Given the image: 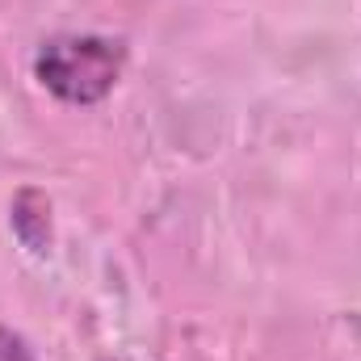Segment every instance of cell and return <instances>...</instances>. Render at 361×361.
<instances>
[{"mask_svg": "<svg viewBox=\"0 0 361 361\" xmlns=\"http://www.w3.org/2000/svg\"><path fill=\"white\" fill-rule=\"evenodd\" d=\"M8 227L25 252L47 257L51 252V197L34 185L17 189V197L8 202Z\"/></svg>", "mask_w": 361, "mask_h": 361, "instance_id": "7a4b0ae2", "label": "cell"}, {"mask_svg": "<svg viewBox=\"0 0 361 361\" xmlns=\"http://www.w3.org/2000/svg\"><path fill=\"white\" fill-rule=\"evenodd\" d=\"M0 361H38V357L30 353V345H25L17 332L0 328Z\"/></svg>", "mask_w": 361, "mask_h": 361, "instance_id": "3957f363", "label": "cell"}, {"mask_svg": "<svg viewBox=\"0 0 361 361\" xmlns=\"http://www.w3.org/2000/svg\"><path fill=\"white\" fill-rule=\"evenodd\" d=\"M126 68V42L101 34H59L47 38L34 55L38 85L68 101V105H97L105 101Z\"/></svg>", "mask_w": 361, "mask_h": 361, "instance_id": "6da1fadb", "label": "cell"}, {"mask_svg": "<svg viewBox=\"0 0 361 361\" xmlns=\"http://www.w3.org/2000/svg\"><path fill=\"white\" fill-rule=\"evenodd\" d=\"M109 361H118V357H109Z\"/></svg>", "mask_w": 361, "mask_h": 361, "instance_id": "277c9868", "label": "cell"}]
</instances>
